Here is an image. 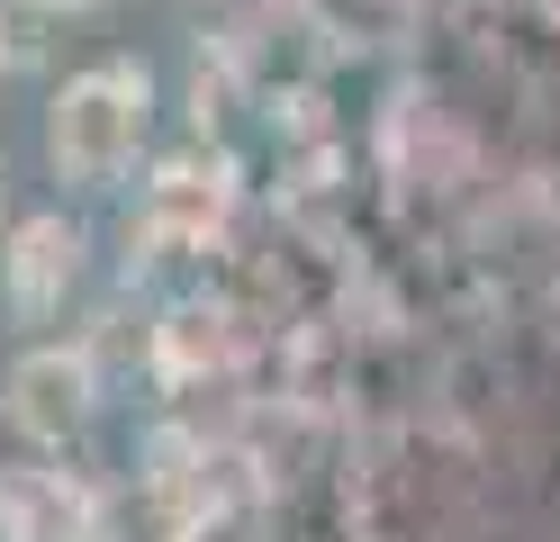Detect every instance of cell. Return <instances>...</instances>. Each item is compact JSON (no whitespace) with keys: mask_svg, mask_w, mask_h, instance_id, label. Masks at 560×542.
<instances>
[{"mask_svg":"<svg viewBox=\"0 0 560 542\" xmlns=\"http://www.w3.org/2000/svg\"><path fill=\"white\" fill-rule=\"evenodd\" d=\"M19 227V208H10V163H0V235Z\"/></svg>","mask_w":560,"mask_h":542,"instance_id":"4","label":"cell"},{"mask_svg":"<svg viewBox=\"0 0 560 542\" xmlns=\"http://www.w3.org/2000/svg\"><path fill=\"white\" fill-rule=\"evenodd\" d=\"M91 407H100V380H91V361L73 344H27L10 361V380H0V416L27 443H73L91 425Z\"/></svg>","mask_w":560,"mask_h":542,"instance_id":"3","label":"cell"},{"mask_svg":"<svg viewBox=\"0 0 560 542\" xmlns=\"http://www.w3.org/2000/svg\"><path fill=\"white\" fill-rule=\"evenodd\" d=\"M82 263H91V235L73 217L27 208L19 227L0 235V308H10V325H55L63 299L82 289Z\"/></svg>","mask_w":560,"mask_h":542,"instance_id":"2","label":"cell"},{"mask_svg":"<svg viewBox=\"0 0 560 542\" xmlns=\"http://www.w3.org/2000/svg\"><path fill=\"white\" fill-rule=\"evenodd\" d=\"M145 136H154V72L136 55H100L63 72V91L46 100V172L63 191H118Z\"/></svg>","mask_w":560,"mask_h":542,"instance_id":"1","label":"cell"}]
</instances>
